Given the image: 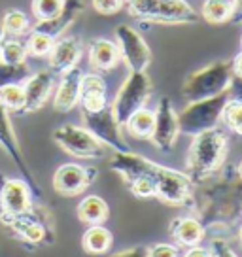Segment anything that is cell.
<instances>
[{"instance_id": "27", "label": "cell", "mask_w": 242, "mask_h": 257, "mask_svg": "<svg viewBox=\"0 0 242 257\" xmlns=\"http://www.w3.org/2000/svg\"><path fill=\"white\" fill-rule=\"evenodd\" d=\"M201 14L212 25L227 23V21H231V14H233L231 0H204Z\"/></svg>"}, {"instance_id": "38", "label": "cell", "mask_w": 242, "mask_h": 257, "mask_svg": "<svg viewBox=\"0 0 242 257\" xmlns=\"http://www.w3.org/2000/svg\"><path fill=\"white\" fill-rule=\"evenodd\" d=\"M231 6H233L231 21L233 23H242V0H231Z\"/></svg>"}, {"instance_id": "10", "label": "cell", "mask_w": 242, "mask_h": 257, "mask_svg": "<svg viewBox=\"0 0 242 257\" xmlns=\"http://www.w3.org/2000/svg\"><path fill=\"white\" fill-rule=\"evenodd\" d=\"M83 123L89 133H93L95 137L104 146L112 148L113 152H129V144L123 138V125L115 119L112 108L106 106L104 110L98 112H83Z\"/></svg>"}, {"instance_id": "34", "label": "cell", "mask_w": 242, "mask_h": 257, "mask_svg": "<svg viewBox=\"0 0 242 257\" xmlns=\"http://www.w3.org/2000/svg\"><path fill=\"white\" fill-rule=\"evenodd\" d=\"M131 189V193L135 197H140V199H150V197H155V184L152 176H140L137 178L135 182H131L127 185Z\"/></svg>"}, {"instance_id": "32", "label": "cell", "mask_w": 242, "mask_h": 257, "mask_svg": "<svg viewBox=\"0 0 242 257\" xmlns=\"http://www.w3.org/2000/svg\"><path fill=\"white\" fill-rule=\"evenodd\" d=\"M221 117H223L227 127L242 137V100L227 102L223 112H221Z\"/></svg>"}, {"instance_id": "22", "label": "cell", "mask_w": 242, "mask_h": 257, "mask_svg": "<svg viewBox=\"0 0 242 257\" xmlns=\"http://www.w3.org/2000/svg\"><path fill=\"white\" fill-rule=\"evenodd\" d=\"M78 217L80 221L87 225H102L110 217V206L108 202L98 197V195H87L83 201L78 204Z\"/></svg>"}, {"instance_id": "33", "label": "cell", "mask_w": 242, "mask_h": 257, "mask_svg": "<svg viewBox=\"0 0 242 257\" xmlns=\"http://www.w3.org/2000/svg\"><path fill=\"white\" fill-rule=\"evenodd\" d=\"M27 64H2L0 63V87L8 83H21V80H27L29 76Z\"/></svg>"}, {"instance_id": "12", "label": "cell", "mask_w": 242, "mask_h": 257, "mask_svg": "<svg viewBox=\"0 0 242 257\" xmlns=\"http://www.w3.org/2000/svg\"><path fill=\"white\" fill-rule=\"evenodd\" d=\"M33 191L23 178L0 176V219L19 216L33 208Z\"/></svg>"}, {"instance_id": "5", "label": "cell", "mask_w": 242, "mask_h": 257, "mask_svg": "<svg viewBox=\"0 0 242 257\" xmlns=\"http://www.w3.org/2000/svg\"><path fill=\"white\" fill-rule=\"evenodd\" d=\"M53 142L78 159H104L106 146L85 127L65 123L53 131Z\"/></svg>"}, {"instance_id": "30", "label": "cell", "mask_w": 242, "mask_h": 257, "mask_svg": "<svg viewBox=\"0 0 242 257\" xmlns=\"http://www.w3.org/2000/svg\"><path fill=\"white\" fill-rule=\"evenodd\" d=\"M55 38L49 36L46 32L33 31L29 40H27V49H29V57H36V59H44L51 53V49L55 46Z\"/></svg>"}, {"instance_id": "42", "label": "cell", "mask_w": 242, "mask_h": 257, "mask_svg": "<svg viewBox=\"0 0 242 257\" xmlns=\"http://www.w3.org/2000/svg\"><path fill=\"white\" fill-rule=\"evenodd\" d=\"M240 238H242V231H240Z\"/></svg>"}, {"instance_id": "20", "label": "cell", "mask_w": 242, "mask_h": 257, "mask_svg": "<svg viewBox=\"0 0 242 257\" xmlns=\"http://www.w3.org/2000/svg\"><path fill=\"white\" fill-rule=\"evenodd\" d=\"M81 12H83V0H65V6H63L59 16L49 19V21H38V25L34 27L33 31L46 32V34L53 36L57 40L59 36H63L78 21Z\"/></svg>"}, {"instance_id": "7", "label": "cell", "mask_w": 242, "mask_h": 257, "mask_svg": "<svg viewBox=\"0 0 242 257\" xmlns=\"http://www.w3.org/2000/svg\"><path fill=\"white\" fill-rule=\"evenodd\" d=\"M225 104V93L214 96V98H204V100L191 102L184 112L178 115L180 133L199 135V133H204L208 128H214Z\"/></svg>"}, {"instance_id": "2", "label": "cell", "mask_w": 242, "mask_h": 257, "mask_svg": "<svg viewBox=\"0 0 242 257\" xmlns=\"http://www.w3.org/2000/svg\"><path fill=\"white\" fill-rule=\"evenodd\" d=\"M227 148L225 135L218 128H208L195 135V140L189 148L187 169L193 178H204L212 174L223 161Z\"/></svg>"}, {"instance_id": "14", "label": "cell", "mask_w": 242, "mask_h": 257, "mask_svg": "<svg viewBox=\"0 0 242 257\" xmlns=\"http://www.w3.org/2000/svg\"><path fill=\"white\" fill-rule=\"evenodd\" d=\"M178 135H180V123H178L176 110L169 96H161L155 108V127L150 140H154L157 150L170 152L176 144Z\"/></svg>"}, {"instance_id": "11", "label": "cell", "mask_w": 242, "mask_h": 257, "mask_svg": "<svg viewBox=\"0 0 242 257\" xmlns=\"http://www.w3.org/2000/svg\"><path fill=\"white\" fill-rule=\"evenodd\" d=\"M0 148L6 152V155H8L10 159L14 161V165L17 167L21 178H23L27 184L31 185V191H33L34 199L42 201L40 187H38L36 180H34V174H33V170H31V167H29V165H27V161H25L23 152H21L19 142H17L16 131H14L12 121H10L8 110H6L4 106H0Z\"/></svg>"}, {"instance_id": "31", "label": "cell", "mask_w": 242, "mask_h": 257, "mask_svg": "<svg viewBox=\"0 0 242 257\" xmlns=\"http://www.w3.org/2000/svg\"><path fill=\"white\" fill-rule=\"evenodd\" d=\"M65 0H33V14L38 21H49L61 14Z\"/></svg>"}, {"instance_id": "37", "label": "cell", "mask_w": 242, "mask_h": 257, "mask_svg": "<svg viewBox=\"0 0 242 257\" xmlns=\"http://www.w3.org/2000/svg\"><path fill=\"white\" fill-rule=\"evenodd\" d=\"M110 257H148V248H144V246H135V248L117 251V253H113Z\"/></svg>"}, {"instance_id": "15", "label": "cell", "mask_w": 242, "mask_h": 257, "mask_svg": "<svg viewBox=\"0 0 242 257\" xmlns=\"http://www.w3.org/2000/svg\"><path fill=\"white\" fill-rule=\"evenodd\" d=\"M83 74L85 72L81 70L80 66H74V68L61 74V81L57 85L55 98H53V108L57 112L66 113L80 104Z\"/></svg>"}, {"instance_id": "4", "label": "cell", "mask_w": 242, "mask_h": 257, "mask_svg": "<svg viewBox=\"0 0 242 257\" xmlns=\"http://www.w3.org/2000/svg\"><path fill=\"white\" fill-rule=\"evenodd\" d=\"M129 14L163 25H189L199 21L195 10L184 0H129Z\"/></svg>"}, {"instance_id": "25", "label": "cell", "mask_w": 242, "mask_h": 257, "mask_svg": "<svg viewBox=\"0 0 242 257\" xmlns=\"http://www.w3.org/2000/svg\"><path fill=\"white\" fill-rule=\"evenodd\" d=\"M127 128V133L133 135L135 138H140V140H148L154 135V127H155V112L148 110V108H140L138 112H135L129 117V121L123 125Z\"/></svg>"}, {"instance_id": "18", "label": "cell", "mask_w": 242, "mask_h": 257, "mask_svg": "<svg viewBox=\"0 0 242 257\" xmlns=\"http://www.w3.org/2000/svg\"><path fill=\"white\" fill-rule=\"evenodd\" d=\"M152 167H154L152 161H148L142 155L133 153L131 150L129 152H115L110 157V169L113 172H117L127 185L140 176H150Z\"/></svg>"}, {"instance_id": "28", "label": "cell", "mask_w": 242, "mask_h": 257, "mask_svg": "<svg viewBox=\"0 0 242 257\" xmlns=\"http://www.w3.org/2000/svg\"><path fill=\"white\" fill-rule=\"evenodd\" d=\"M31 29V23H29V16L23 14L21 10H8L4 17H2V32L4 36H21L25 32Z\"/></svg>"}, {"instance_id": "19", "label": "cell", "mask_w": 242, "mask_h": 257, "mask_svg": "<svg viewBox=\"0 0 242 257\" xmlns=\"http://www.w3.org/2000/svg\"><path fill=\"white\" fill-rule=\"evenodd\" d=\"M108 87H106V80L97 72L83 74L81 80V95H80V104L83 112H98L104 110L108 102Z\"/></svg>"}, {"instance_id": "16", "label": "cell", "mask_w": 242, "mask_h": 257, "mask_svg": "<svg viewBox=\"0 0 242 257\" xmlns=\"http://www.w3.org/2000/svg\"><path fill=\"white\" fill-rule=\"evenodd\" d=\"M25 87V106L21 113H33L46 104L53 89V72L51 70H38L29 76L23 83Z\"/></svg>"}, {"instance_id": "26", "label": "cell", "mask_w": 242, "mask_h": 257, "mask_svg": "<svg viewBox=\"0 0 242 257\" xmlns=\"http://www.w3.org/2000/svg\"><path fill=\"white\" fill-rule=\"evenodd\" d=\"M29 49L27 44L14 36H4L0 40V63L2 64H27Z\"/></svg>"}, {"instance_id": "9", "label": "cell", "mask_w": 242, "mask_h": 257, "mask_svg": "<svg viewBox=\"0 0 242 257\" xmlns=\"http://www.w3.org/2000/svg\"><path fill=\"white\" fill-rule=\"evenodd\" d=\"M150 176L154 178L155 197H159L163 202L172 204V206H180L187 202L191 195V182L186 174L172 169H165L154 163Z\"/></svg>"}, {"instance_id": "21", "label": "cell", "mask_w": 242, "mask_h": 257, "mask_svg": "<svg viewBox=\"0 0 242 257\" xmlns=\"http://www.w3.org/2000/svg\"><path fill=\"white\" fill-rule=\"evenodd\" d=\"M121 61L117 44L112 40L98 38L89 46V64L95 72H106L117 66Z\"/></svg>"}, {"instance_id": "3", "label": "cell", "mask_w": 242, "mask_h": 257, "mask_svg": "<svg viewBox=\"0 0 242 257\" xmlns=\"http://www.w3.org/2000/svg\"><path fill=\"white\" fill-rule=\"evenodd\" d=\"M233 64L219 61L204 66L201 70L193 72L182 87V95L186 96L189 102L204 100V98H214V96L225 93V89L233 83Z\"/></svg>"}, {"instance_id": "29", "label": "cell", "mask_w": 242, "mask_h": 257, "mask_svg": "<svg viewBox=\"0 0 242 257\" xmlns=\"http://www.w3.org/2000/svg\"><path fill=\"white\" fill-rule=\"evenodd\" d=\"M0 106L8 112H23L25 106V87L23 83H8L0 87Z\"/></svg>"}, {"instance_id": "36", "label": "cell", "mask_w": 242, "mask_h": 257, "mask_svg": "<svg viewBox=\"0 0 242 257\" xmlns=\"http://www.w3.org/2000/svg\"><path fill=\"white\" fill-rule=\"evenodd\" d=\"M148 257H178V249L170 244H155L148 249Z\"/></svg>"}, {"instance_id": "40", "label": "cell", "mask_w": 242, "mask_h": 257, "mask_svg": "<svg viewBox=\"0 0 242 257\" xmlns=\"http://www.w3.org/2000/svg\"><path fill=\"white\" fill-rule=\"evenodd\" d=\"M184 257H210V255H208V251H206V249L195 248V246H193V249H189Z\"/></svg>"}, {"instance_id": "41", "label": "cell", "mask_w": 242, "mask_h": 257, "mask_svg": "<svg viewBox=\"0 0 242 257\" xmlns=\"http://www.w3.org/2000/svg\"><path fill=\"white\" fill-rule=\"evenodd\" d=\"M238 170H240V174H242V163H240V167H238Z\"/></svg>"}, {"instance_id": "39", "label": "cell", "mask_w": 242, "mask_h": 257, "mask_svg": "<svg viewBox=\"0 0 242 257\" xmlns=\"http://www.w3.org/2000/svg\"><path fill=\"white\" fill-rule=\"evenodd\" d=\"M233 72H234V76H236V78H242V53H238V55L234 57Z\"/></svg>"}, {"instance_id": "24", "label": "cell", "mask_w": 242, "mask_h": 257, "mask_svg": "<svg viewBox=\"0 0 242 257\" xmlns=\"http://www.w3.org/2000/svg\"><path fill=\"white\" fill-rule=\"evenodd\" d=\"M170 234L178 244L193 248L202 240V225L193 217H178L170 225Z\"/></svg>"}, {"instance_id": "6", "label": "cell", "mask_w": 242, "mask_h": 257, "mask_svg": "<svg viewBox=\"0 0 242 257\" xmlns=\"http://www.w3.org/2000/svg\"><path fill=\"white\" fill-rule=\"evenodd\" d=\"M150 93H152V81L148 78V74L131 70V74L121 83L119 91L113 98L112 112L115 119L121 125H125L133 113L144 108Z\"/></svg>"}, {"instance_id": "13", "label": "cell", "mask_w": 242, "mask_h": 257, "mask_svg": "<svg viewBox=\"0 0 242 257\" xmlns=\"http://www.w3.org/2000/svg\"><path fill=\"white\" fill-rule=\"evenodd\" d=\"M97 178L95 167H81L78 163L61 165L53 174V189L59 195L74 197L87 189Z\"/></svg>"}, {"instance_id": "8", "label": "cell", "mask_w": 242, "mask_h": 257, "mask_svg": "<svg viewBox=\"0 0 242 257\" xmlns=\"http://www.w3.org/2000/svg\"><path fill=\"white\" fill-rule=\"evenodd\" d=\"M115 44L119 49L121 61L127 64L129 70L146 72V68L152 63V51L137 29H133L129 25H117Z\"/></svg>"}, {"instance_id": "35", "label": "cell", "mask_w": 242, "mask_h": 257, "mask_svg": "<svg viewBox=\"0 0 242 257\" xmlns=\"http://www.w3.org/2000/svg\"><path fill=\"white\" fill-rule=\"evenodd\" d=\"M125 6V0H93V8L95 12L102 16H113Z\"/></svg>"}, {"instance_id": "23", "label": "cell", "mask_w": 242, "mask_h": 257, "mask_svg": "<svg viewBox=\"0 0 242 257\" xmlns=\"http://www.w3.org/2000/svg\"><path fill=\"white\" fill-rule=\"evenodd\" d=\"M113 236L112 231L104 225H89L81 236V246L89 255H102L112 248Z\"/></svg>"}, {"instance_id": "1", "label": "cell", "mask_w": 242, "mask_h": 257, "mask_svg": "<svg viewBox=\"0 0 242 257\" xmlns=\"http://www.w3.org/2000/svg\"><path fill=\"white\" fill-rule=\"evenodd\" d=\"M0 223L16 236L17 240L29 246H51L57 242L55 216L44 202H34L33 208L19 216L2 217Z\"/></svg>"}, {"instance_id": "17", "label": "cell", "mask_w": 242, "mask_h": 257, "mask_svg": "<svg viewBox=\"0 0 242 257\" xmlns=\"http://www.w3.org/2000/svg\"><path fill=\"white\" fill-rule=\"evenodd\" d=\"M83 53V46L81 40L76 36H65L61 40L55 42V46L51 49V53L48 55V64L49 70L55 72H66L74 66H78Z\"/></svg>"}]
</instances>
